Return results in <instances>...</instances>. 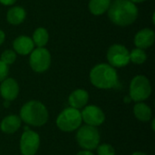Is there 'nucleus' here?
<instances>
[{
	"label": "nucleus",
	"instance_id": "nucleus-1",
	"mask_svg": "<svg viewBox=\"0 0 155 155\" xmlns=\"http://www.w3.org/2000/svg\"><path fill=\"white\" fill-rule=\"evenodd\" d=\"M110 20L120 26L133 24L138 16V8L130 0H114L108 8Z\"/></svg>",
	"mask_w": 155,
	"mask_h": 155
},
{
	"label": "nucleus",
	"instance_id": "nucleus-2",
	"mask_svg": "<svg viewBox=\"0 0 155 155\" xmlns=\"http://www.w3.org/2000/svg\"><path fill=\"white\" fill-rule=\"evenodd\" d=\"M90 81L99 89H111L118 84L116 70L107 64H99L90 72Z\"/></svg>",
	"mask_w": 155,
	"mask_h": 155
},
{
	"label": "nucleus",
	"instance_id": "nucleus-3",
	"mask_svg": "<svg viewBox=\"0 0 155 155\" xmlns=\"http://www.w3.org/2000/svg\"><path fill=\"white\" fill-rule=\"evenodd\" d=\"M20 119L32 126H43L48 120V111L41 102L29 101L22 106Z\"/></svg>",
	"mask_w": 155,
	"mask_h": 155
},
{
	"label": "nucleus",
	"instance_id": "nucleus-4",
	"mask_svg": "<svg viewBox=\"0 0 155 155\" xmlns=\"http://www.w3.org/2000/svg\"><path fill=\"white\" fill-rule=\"evenodd\" d=\"M81 112L73 107L65 108L57 117L56 125L63 132H74L82 124Z\"/></svg>",
	"mask_w": 155,
	"mask_h": 155
},
{
	"label": "nucleus",
	"instance_id": "nucleus-5",
	"mask_svg": "<svg viewBox=\"0 0 155 155\" xmlns=\"http://www.w3.org/2000/svg\"><path fill=\"white\" fill-rule=\"evenodd\" d=\"M76 140L79 145L88 151L97 148L100 143V134L96 127L91 125H83L78 128Z\"/></svg>",
	"mask_w": 155,
	"mask_h": 155
},
{
	"label": "nucleus",
	"instance_id": "nucleus-6",
	"mask_svg": "<svg viewBox=\"0 0 155 155\" xmlns=\"http://www.w3.org/2000/svg\"><path fill=\"white\" fill-rule=\"evenodd\" d=\"M152 94L150 81L144 75L135 76L130 84V98L134 102H143L149 98Z\"/></svg>",
	"mask_w": 155,
	"mask_h": 155
},
{
	"label": "nucleus",
	"instance_id": "nucleus-7",
	"mask_svg": "<svg viewBox=\"0 0 155 155\" xmlns=\"http://www.w3.org/2000/svg\"><path fill=\"white\" fill-rule=\"evenodd\" d=\"M29 64L31 68L36 73L46 71L51 64V54L49 51L44 47H38L30 54Z\"/></svg>",
	"mask_w": 155,
	"mask_h": 155
},
{
	"label": "nucleus",
	"instance_id": "nucleus-8",
	"mask_svg": "<svg viewBox=\"0 0 155 155\" xmlns=\"http://www.w3.org/2000/svg\"><path fill=\"white\" fill-rule=\"evenodd\" d=\"M107 59L113 67H124L130 63V53L122 45H113L107 52Z\"/></svg>",
	"mask_w": 155,
	"mask_h": 155
},
{
	"label": "nucleus",
	"instance_id": "nucleus-9",
	"mask_svg": "<svg viewBox=\"0 0 155 155\" xmlns=\"http://www.w3.org/2000/svg\"><path fill=\"white\" fill-rule=\"evenodd\" d=\"M40 145L39 135L31 130L26 129L20 139V151L23 155H35Z\"/></svg>",
	"mask_w": 155,
	"mask_h": 155
},
{
	"label": "nucleus",
	"instance_id": "nucleus-10",
	"mask_svg": "<svg viewBox=\"0 0 155 155\" xmlns=\"http://www.w3.org/2000/svg\"><path fill=\"white\" fill-rule=\"evenodd\" d=\"M81 115L83 121L87 125H91L94 127L103 124L105 120V115L104 112L95 105L85 106L83 112H81Z\"/></svg>",
	"mask_w": 155,
	"mask_h": 155
},
{
	"label": "nucleus",
	"instance_id": "nucleus-11",
	"mask_svg": "<svg viewBox=\"0 0 155 155\" xmlns=\"http://www.w3.org/2000/svg\"><path fill=\"white\" fill-rule=\"evenodd\" d=\"M19 93V86L17 82L13 78H5L2 81L0 85V94L6 101L15 100Z\"/></svg>",
	"mask_w": 155,
	"mask_h": 155
},
{
	"label": "nucleus",
	"instance_id": "nucleus-12",
	"mask_svg": "<svg viewBox=\"0 0 155 155\" xmlns=\"http://www.w3.org/2000/svg\"><path fill=\"white\" fill-rule=\"evenodd\" d=\"M154 32L152 29L144 28L136 34L134 37V44L137 46V48L143 50L153 45L154 42Z\"/></svg>",
	"mask_w": 155,
	"mask_h": 155
},
{
	"label": "nucleus",
	"instance_id": "nucleus-13",
	"mask_svg": "<svg viewBox=\"0 0 155 155\" xmlns=\"http://www.w3.org/2000/svg\"><path fill=\"white\" fill-rule=\"evenodd\" d=\"M34 46L35 44L32 38L26 35H20L13 42V47L15 52L22 55L31 54V52L34 50Z\"/></svg>",
	"mask_w": 155,
	"mask_h": 155
},
{
	"label": "nucleus",
	"instance_id": "nucleus-14",
	"mask_svg": "<svg viewBox=\"0 0 155 155\" xmlns=\"http://www.w3.org/2000/svg\"><path fill=\"white\" fill-rule=\"evenodd\" d=\"M88 100L89 94L84 89H77L74 91L68 98V102L71 107L77 110L85 107L88 103Z\"/></svg>",
	"mask_w": 155,
	"mask_h": 155
},
{
	"label": "nucleus",
	"instance_id": "nucleus-15",
	"mask_svg": "<svg viewBox=\"0 0 155 155\" xmlns=\"http://www.w3.org/2000/svg\"><path fill=\"white\" fill-rule=\"evenodd\" d=\"M21 126V119L17 115H8L0 124V129L6 134H15Z\"/></svg>",
	"mask_w": 155,
	"mask_h": 155
},
{
	"label": "nucleus",
	"instance_id": "nucleus-16",
	"mask_svg": "<svg viewBox=\"0 0 155 155\" xmlns=\"http://www.w3.org/2000/svg\"><path fill=\"white\" fill-rule=\"evenodd\" d=\"M25 11L21 6H13L11 7L6 15V19L11 25H19L23 23L25 18Z\"/></svg>",
	"mask_w": 155,
	"mask_h": 155
},
{
	"label": "nucleus",
	"instance_id": "nucleus-17",
	"mask_svg": "<svg viewBox=\"0 0 155 155\" xmlns=\"http://www.w3.org/2000/svg\"><path fill=\"white\" fill-rule=\"evenodd\" d=\"M134 114L135 117L141 122H148L152 118V110L144 103L139 102L134 107Z\"/></svg>",
	"mask_w": 155,
	"mask_h": 155
},
{
	"label": "nucleus",
	"instance_id": "nucleus-18",
	"mask_svg": "<svg viewBox=\"0 0 155 155\" xmlns=\"http://www.w3.org/2000/svg\"><path fill=\"white\" fill-rule=\"evenodd\" d=\"M111 5V0H90L89 10L94 15H101L106 12Z\"/></svg>",
	"mask_w": 155,
	"mask_h": 155
},
{
	"label": "nucleus",
	"instance_id": "nucleus-19",
	"mask_svg": "<svg viewBox=\"0 0 155 155\" xmlns=\"http://www.w3.org/2000/svg\"><path fill=\"white\" fill-rule=\"evenodd\" d=\"M48 32L44 27H38L33 35V42L38 47H44L48 42Z\"/></svg>",
	"mask_w": 155,
	"mask_h": 155
},
{
	"label": "nucleus",
	"instance_id": "nucleus-20",
	"mask_svg": "<svg viewBox=\"0 0 155 155\" xmlns=\"http://www.w3.org/2000/svg\"><path fill=\"white\" fill-rule=\"evenodd\" d=\"M147 59L146 53L140 48H135L130 53V62H133L136 64H143Z\"/></svg>",
	"mask_w": 155,
	"mask_h": 155
},
{
	"label": "nucleus",
	"instance_id": "nucleus-21",
	"mask_svg": "<svg viewBox=\"0 0 155 155\" xmlns=\"http://www.w3.org/2000/svg\"><path fill=\"white\" fill-rule=\"evenodd\" d=\"M16 59V54L15 51L13 50H5L1 54V58H0V61H2L4 64H5L6 65H9V64H12L15 63Z\"/></svg>",
	"mask_w": 155,
	"mask_h": 155
},
{
	"label": "nucleus",
	"instance_id": "nucleus-22",
	"mask_svg": "<svg viewBox=\"0 0 155 155\" xmlns=\"http://www.w3.org/2000/svg\"><path fill=\"white\" fill-rule=\"evenodd\" d=\"M97 153L98 155H115L114 148L107 143L97 146Z\"/></svg>",
	"mask_w": 155,
	"mask_h": 155
},
{
	"label": "nucleus",
	"instance_id": "nucleus-23",
	"mask_svg": "<svg viewBox=\"0 0 155 155\" xmlns=\"http://www.w3.org/2000/svg\"><path fill=\"white\" fill-rule=\"evenodd\" d=\"M8 74V65L0 61V82L4 81Z\"/></svg>",
	"mask_w": 155,
	"mask_h": 155
},
{
	"label": "nucleus",
	"instance_id": "nucleus-24",
	"mask_svg": "<svg viewBox=\"0 0 155 155\" xmlns=\"http://www.w3.org/2000/svg\"><path fill=\"white\" fill-rule=\"evenodd\" d=\"M16 0H0V3L5 5H11L15 3Z\"/></svg>",
	"mask_w": 155,
	"mask_h": 155
},
{
	"label": "nucleus",
	"instance_id": "nucleus-25",
	"mask_svg": "<svg viewBox=\"0 0 155 155\" xmlns=\"http://www.w3.org/2000/svg\"><path fill=\"white\" fill-rule=\"evenodd\" d=\"M76 155H94V154H93V153H91L90 151H88V150H84V151H81V152H79V153H78Z\"/></svg>",
	"mask_w": 155,
	"mask_h": 155
},
{
	"label": "nucleus",
	"instance_id": "nucleus-26",
	"mask_svg": "<svg viewBox=\"0 0 155 155\" xmlns=\"http://www.w3.org/2000/svg\"><path fill=\"white\" fill-rule=\"evenodd\" d=\"M5 33H4L2 30H0V45L4 43V41H5Z\"/></svg>",
	"mask_w": 155,
	"mask_h": 155
},
{
	"label": "nucleus",
	"instance_id": "nucleus-27",
	"mask_svg": "<svg viewBox=\"0 0 155 155\" xmlns=\"http://www.w3.org/2000/svg\"><path fill=\"white\" fill-rule=\"evenodd\" d=\"M132 1L133 3H142V2H144L145 0H130Z\"/></svg>",
	"mask_w": 155,
	"mask_h": 155
},
{
	"label": "nucleus",
	"instance_id": "nucleus-28",
	"mask_svg": "<svg viewBox=\"0 0 155 155\" xmlns=\"http://www.w3.org/2000/svg\"><path fill=\"white\" fill-rule=\"evenodd\" d=\"M132 155H146V154H145V153H141V152H136V153H133Z\"/></svg>",
	"mask_w": 155,
	"mask_h": 155
},
{
	"label": "nucleus",
	"instance_id": "nucleus-29",
	"mask_svg": "<svg viewBox=\"0 0 155 155\" xmlns=\"http://www.w3.org/2000/svg\"><path fill=\"white\" fill-rule=\"evenodd\" d=\"M5 107H8L10 102H9V101H6V100H5Z\"/></svg>",
	"mask_w": 155,
	"mask_h": 155
}]
</instances>
